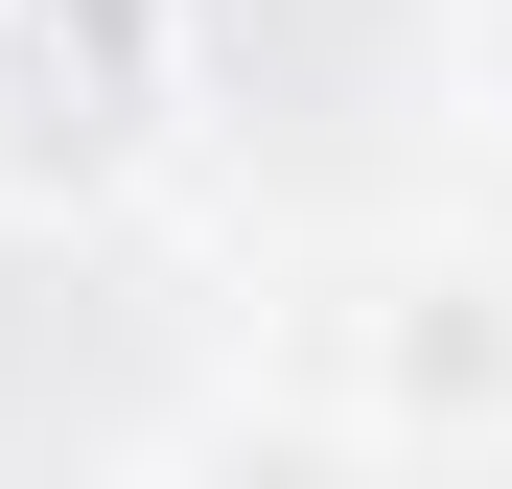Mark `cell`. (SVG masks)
Returning a JSON list of instances; mask_svg holds the SVG:
<instances>
[{
    "label": "cell",
    "mask_w": 512,
    "mask_h": 489,
    "mask_svg": "<svg viewBox=\"0 0 512 489\" xmlns=\"http://www.w3.org/2000/svg\"><path fill=\"white\" fill-rule=\"evenodd\" d=\"M326 396H350L396 466L512 443V257H466V233H396V257H350V303H326Z\"/></svg>",
    "instance_id": "cell-1"
},
{
    "label": "cell",
    "mask_w": 512,
    "mask_h": 489,
    "mask_svg": "<svg viewBox=\"0 0 512 489\" xmlns=\"http://www.w3.org/2000/svg\"><path fill=\"white\" fill-rule=\"evenodd\" d=\"M443 94H466V140H512V0H443Z\"/></svg>",
    "instance_id": "cell-3"
},
{
    "label": "cell",
    "mask_w": 512,
    "mask_h": 489,
    "mask_svg": "<svg viewBox=\"0 0 512 489\" xmlns=\"http://www.w3.org/2000/svg\"><path fill=\"white\" fill-rule=\"evenodd\" d=\"M163 489H396V443L350 396H210V420L163 443Z\"/></svg>",
    "instance_id": "cell-2"
}]
</instances>
